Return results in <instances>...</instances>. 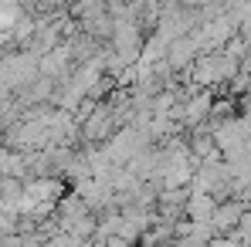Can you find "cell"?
Wrapping results in <instances>:
<instances>
[{"label": "cell", "mask_w": 251, "mask_h": 247, "mask_svg": "<svg viewBox=\"0 0 251 247\" xmlns=\"http://www.w3.org/2000/svg\"><path fill=\"white\" fill-rule=\"evenodd\" d=\"M241 217H245V206H241V203H224V206H217V210H214V217H210V220H214V227H217V230H234Z\"/></svg>", "instance_id": "cell-1"}]
</instances>
